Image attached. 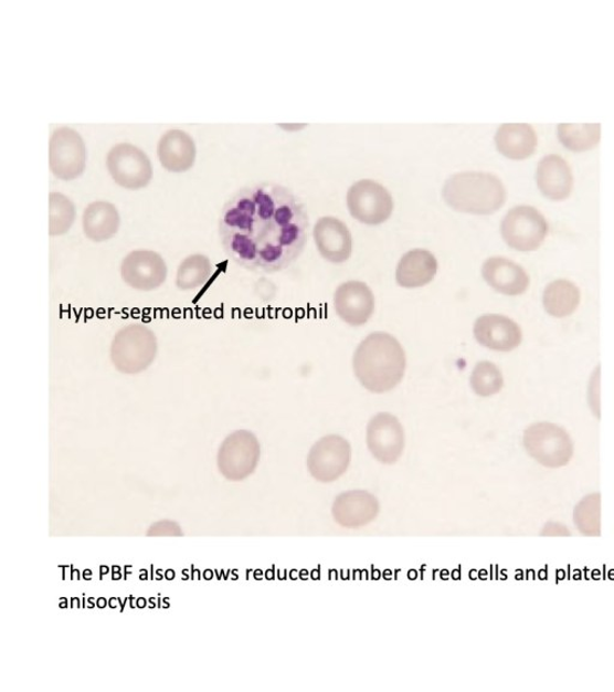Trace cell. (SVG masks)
<instances>
[{
  "label": "cell",
  "mask_w": 614,
  "mask_h": 692,
  "mask_svg": "<svg viewBox=\"0 0 614 692\" xmlns=\"http://www.w3.org/2000/svg\"><path fill=\"white\" fill-rule=\"evenodd\" d=\"M304 203L274 184L245 187L222 207L219 237L223 251L240 266L261 273L286 270L309 237Z\"/></svg>",
  "instance_id": "cell-1"
},
{
  "label": "cell",
  "mask_w": 614,
  "mask_h": 692,
  "mask_svg": "<svg viewBox=\"0 0 614 692\" xmlns=\"http://www.w3.org/2000/svg\"><path fill=\"white\" fill-rule=\"evenodd\" d=\"M407 368L401 343L387 332H373L362 340L353 356L356 378L372 394H385L398 387Z\"/></svg>",
  "instance_id": "cell-2"
},
{
  "label": "cell",
  "mask_w": 614,
  "mask_h": 692,
  "mask_svg": "<svg viewBox=\"0 0 614 692\" xmlns=\"http://www.w3.org/2000/svg\"><path fill=\"white\" fill-rule=\"evenodd\" d=\"M443 199L457 212L490 216L504 207L507 191L495 175L460 172L446 179Z\"/></svg>",
  "instance_id": "cell-3"
},
{
  "label": "cell",
  "mask_w": 614,
  "mask_h": 692,
  "mask_svg": "<svg viewBox=\"0 0 614 692\" xmlns=\"http://www.w3.org/2000/svg\"><path fill=\"white\" fill-rule=\"evenodd\" d=\"M158 354L156 334L142 324L120 328L110 344V361L127 376L147 370Z\"/></svg>",
  "instance_id": "cell-4"
},
{
  "label": "cell",
  "mask_w": 614,
  "mask_h": 692,
  "mask_svg": "<svg viewBox=\"0 0 614 692\" xmlns=\"http://www.w3.org/2000/svg\"><path fill=\"white\" fill-rule=\"evenodd\" d=\"M523 447L537 463L550 469L567 466L575 453L574 441L567 429L547 421L526 428Z\"/></svg>",
  "instance_id": "cell-5"
},
{
  "label": "cell",
  "mask_w": 614,
  "mask_h": 692,
  "mask_svg": "<svg viewBox=\"0 0 614 692\" xmlns=\"http://www.w3.org/2000/svg\"><path fill=\"white\" fill-rule=\"evenodd\" d=\"M549 231L547 218L532 206L514 207L500 224L501 239L514 251L521 253L538 251Z\"/></svg>",
  "instance_id": "cell-6"
},
{
  "label": "cell",
  "mask_w": 614,
  "mask_h": 692,
  "mask_svg": "<svg viewBox=\"0 0 614 692\" xmlns=\"http://www.w3.org/2000/svg\"><path fill=\"white\" fill-rule=\"evenodd\" d=\"M261 459L260 441L254 433L236 431L223 441L218 465L223 476L242 481L255 473Z\"/></svg>",
  "instance_id": "cell-7"
},
{
  "label": "cell",
  "mask_w": 614,
  "mask_h": 692,
  "mask_svg": "<svg viewBox=\"0 0 614 692\" xmlns=\"http://www.w3.org/2000/svg\"><path fill=\"white\" fill-rule=\"evenodd\" d=\"M352 448L343 437L331 434L319 439L307 455V469L318 482L330 483L350 468Z\"/></svg>",
  "instance_id": "cell-8"
},
{
  "label": "cell",
  "mask_w": 614,
  "mask_h": 692,
  "mask_svg": "<svg viewBox=\"0 0 614 692\" xmlns=\"http://www.w3.org/2000/svg\"><path fill=\"white\" fill-rule=\"evenodd\" d=\"M348 210L367 226H381L392 216L394 202L390 192L371 179H362L348 190Z\"/></svg>",
  "instance_id": "cell-9"
},
{
  "label": "cell",
  "mask_w": 614,
  "mask_h": 692,
  "mask_svg": "<svg viewBox=\"0 0 614 692\" xmlns=\"http://www.w3.org/2000/svg\"><path fill=\"white\" fill-rule=\"evenodd\" d=\"M87 148L72 128L55 129L50 141V168L63 181H73L86 170Z\"/></svg>",
  "instance_id": "cell-10"
},
{
  "label": "cell",
  "mask_w": 614,
  "mask_h": 692,
  "mask_svg": "<svg viewBox=\"0 0 614 692\" xmlns=\"http://www.w3.org/2000/svg\"><path fill=\"white\" fill-rule=\"evenodd\" d=\"M367 444L380 463H398L406 447V436L400 420L389 412L374 415L367 428Z\"/></svg>",
  "instance_id": "cell-11"
},
{
  "label": "cell",
  "mask_w": 614,
  "mask_h": 692,
  "mask_svg": "<svg viewBox=\"0 0 614 692\" xmlns=\"http://www.w3.org/2000/svg\"><path fill=\"white\" fill-rule=\"evenodd\" d=\"M107 168L114 181L125 189H142L152 177L149 158L130 144H119L109 150Z\"/></svg>",
  "instance_id": "cell-12"
},
{
  "label": "cell",
  "mask_w": 614,
  "mask_h": 692,
  "mask_svg": "<svg viewBox=\"0 0 614 692\" xmlns=\"http://www.w3.org/2000/svg\"><path fill=\"white\" fill-rule=\"evenodd\" d=\"M163 258L152 251H134L121 261L120 274L125 284L138 292H152L167 279Z\"/></svg>",
  "instance_id": "cell-13"
},
{
  "label": "cell",
  "mask_w": 614,
  "mask_h": 692,
  "mask_svg": "<svg viewBox=\"0 0 614 692\" xmlns=\"http://www.w3.org/2000/svg\"><path fill=\"white\" fill-rule=\"evenodd\" d=\"M473 335L484 348L497 353H511L523 340L521 326L501 314H485L474 323Z\"/></svg>",
  "instance_id": "cell-14"
},
{
  "label": "cell",
  "mask_w": 614,
  "mask_h": 692,
  "mask_svg": "<svg viewBox=\"0 0 614 692\" xmlns=\"http://www.w3.org/2000/svg\"><path fill=\"white\" fill-rule=\"evenodd\" d=\"M334 307L343 323L352 327H360L369 323L373 315L374 295L366 283L346 282L335 292Z\"/></svg>",
  "instance_id": "cell-15"
},
{
  "label": "cell",
  "mask_w": 614,
  "mask_h": 692,
  "mask_svg": "<svg viewBox=\"0 0 614 692\" xmlns=\"http://www.w3.org/2000/svg\"><path fill=\"white\" fill-rule=\"evenodd\" d=\"M380 503L367 491H348L337 496L331 514L339 525L346 530L367 527L380 515Z\"/></svg>",
  "instance_id": "cell-16"
},
{
  "label": "cell",
  "mask_w": 614,
  "mask_h": 692,
  "mask_svg": "<svg viewBox=\"0 0 614 692\" xmlns=\"http://www.w3.org/2000/svg\"><path fill=\"white\" fill-rule=\"evenodd\" d=\"M481 275L496 293L509 297L521 296L528 292L530 276L515 261L505 256L487 259L481 268Z\"/></svg>",
  "instance_id": "cell-17"
},
{
  "label": "cell",
  "mask_w": 614,
  "mask_h": 692,
  "mask_svg": "<svg viewBox=\"0 0 614 692\" xmlns=\"http://www.w3.org/2000/svg\"><path fill=\"white\" fill-rule=\"evenodd\" d=\"M314 238L318 252L331 264H343L352 255V234L343 221L325 217L320 218L314 229Z\"/></svg>",
  "instance_id": "cell-18"
},
{
  "label": "cell",
  "mask_w": 614,
  "mask_h": 692,
  "mask_svg": "<svg viewBox=\"0 0 614 692\" xmlns=\"http://www.w3.org/2000/svg\"><path fill=\"white\" fill-rule=\"evenodd\" d=\"M536 182L543 197L562 201L570 197L574 188V176L565 159L551 155L540 160L536 171Z\"/></svg>",
  "instance_id": "cell-19"
},
{
  "label": "cell",
  "mask_w": 614,
  "mask_h": 692,
  "mask_svg": "<svg viewBox=\"0 0 614 692\" xmlns=\"http://www.w3.org/2000/svg\"><path fill=\"white\" fill-rule=\"evenodd\" d=\"M159 159L166 170L174 174L190 170L197 159V145L183 130H169L162 135L158 146Z\"/></svg>",
  "instance_id": "cell-20"
},
{
  "label": "cell",
  "mask_w": 614,
  "mask_h": 692,
  "mask_svg": "<svg viewBox=\"0 0 614 692\" xmlns=\"http://www.w3.org/2000/svg\"><path fill=\"white\" fill-rule=\"evenodd\" d=\"M438 261L425 249H413L404 254L396 269V282L404 289H419L434 281Z\"/></svg>",
  "instance_id": "cell-21"
},
{
  "label": "cell",
  "mask_w": 614,
  "mask_h": 692,
  "mask_svg": "<svg viewBox=\"0 0 614 692\" xmlns=\"http://www.w3.org/2000/svg\"><path fill=\"white\" fill-rule=\"evenodd\" d=\"M495 141L500 155L512 160H523L533 156L538 136L529 124H504L497 130Z\"/></svg>",
  "instance_id": "cell-22"
},
{
  "label": "cell",
  "mask_w": 614,
  "mask_h": 692,
  "mask_svg": "<svg viewBox=\"0 0 614 692\" xmlns=\"http://www.w3.org/2000/svg\"><path fill=\"white\" fill-rule=\"evenodd\" d=\"M83 232L93 242L100 243L115 238L120 217L115 205L106 201L91 203L83 213Z\"/></svg>",
  "instance_id": "cell-23"
},
{
  "label": "cell",
  "mask_w": 614,
  "mask_h": 692,
  "mask_svg": "<svg viewBox=\"0 0 614 692\" xmlns=\"http://www.w3.org/2000/svg\"><path fill=\"white\" fill-rule=\"evenodd\" d=\"M581 292L579 286L569 280H557L548 284L542 294V306L555 319L575 314L580 307Z\"/></svg>",
  "instance_id": "cell-24"
},
{
  "label": "cell",
  "mask_w": 614,
  "mask_h": 692,
  "mask_svg": "<svg viewBox=\"0 0 614 692\" xmlns=\"http://www.w3.org/2000/svg\"><path fill=\"white\" fill-rule=\"evenodd\" d=\"M602 137L600 124H560L558 138L570 150L584 151L597 146Z\"/></svg>",
  "instance_id": "cell-25"
},
{
  "label": "cell",
  "mask_w": 614,
  "mask_h": 692,
  "mask_svg": "<svg viewBox=\"0 0 614 692\" xmlns=\"http://www.w3.org/2000/svg\"><path fill=\"white\" fill-rule=\"evenodd\" d=\"M213 266L211 260L202 254H194L181 262L177 272V287L181 292H190L203 286L211 279Z\"/></svg>",
  "instance_id": "cell-26"
},
{
  "label": "cell",
  "mask_w": 614,
  "mask_h": 692,
  "mask_svg": "<svg viewBox=\"0 0 614 692\" xmlns=\"http://www.w3.org/2000/svg\"><path fill=\"white\" fill-rule=\"evenodd\" d=\"M574 523L583 536H602V495L584 496L574 510Z\"/></svg>",
  "instance_id": "cell-27"
},
{
  "label": "cell",
  "mask_w": 614,
  "mask_h": 692,
  "mask_svg": "<svg viewBox=\"0 0 614 692\" xmlns=\"http://www.w3.org/2000/svg\"><path fill=\"white\" fill-rule=\"evenodd\" d=\"M469 384L473 392L478 397L490 398L504 390V373L491 361H480L474 366Z\"/></svg>",
  "instance_id": "cell-28"
},
{
  "label": "cell",
  "mask_w": 614,
  "mask_h": 692,
  "mask_svg": "<svg viewBox=\"0 0 614 692\" xmlns=\"http://www.w3.org/2000/svg\"><path fill=\"white\" fill-rule=\"evenodd\" d=\"M75 206L61 192H51L50 196V234L61 237L74 224Z\"/></svg>",
  "instance_id": "cell-29"
},
{
  "label": "cell",
  "mask_w": 614,
  "mask_h": 692,
  "mask_svg": "<svg viewBox=\"0 0 614 692\" xmlns=\"http://www.w3.org/2000/svg\"><path fill=\"white\" fill-rule=\"evenodd\" d=\"M600 395H602V367L597 366L587 386L589 406L597 419H600V412H602V405H600L602 403V400H600L602 396Z\"/></svg>",
  "instance_id": "cell-30"
},
{
  "label": "cell",
  "mask_w": 614,
  "mask_h": 692,
  "mask_svg": "<svg viewBox=\"0 0 614 692\" xmlns=\"http://www.w3.org/2000/svg\"><path fill=\"white\" fill-rule=\"evenodd\" d=\"M174 576H176V574L172 570L166 573V578L167 579H173Z\"/></svg>",
  "instance_id": "cell-31"
},
{
  "label": "cell",
  "mask_w": 614,
  "mask_h": 692,
  "mask_svg": "<svg viewBox=\"0 0 614 692\" xmlns=\"http://www.w3.org/2000/svg\"><path fill=\"white\" fill-rule=\"evenodd\" d=\"M104 602H106V600H105V599H100V600H99V607H102V608H103V607H105V606H104Z\"/></svg>",
  "instance_id": "cell-32"
},
{
  "label": "cell",
  "mask_w": 614,
  "mask_h": 692,
  "mask_svg": "<svg viewBox=\"0 0 614 692\" xmlns=\"http://www.w3.org/2000/svg\"><path fill=\"white\" fill-rule=\"evenodd\" d=\"M91 575H92V573H91V572H86V573H85V578H86V579H87V578H88V579H91V577H89Z\"/></svg>",
  "instance_id": "cell-33"
}]
</instances>
